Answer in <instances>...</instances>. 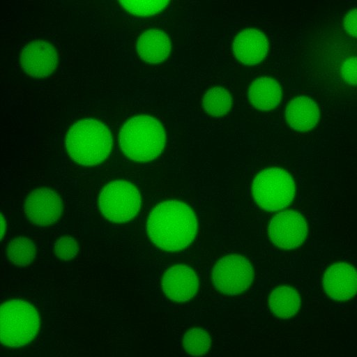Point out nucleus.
Here are the masks:
<instances>
[{
  "mask_svg": "<svg viewBox=\"0 0 357 357\" xmlns=\"http://www.w3.org/2000/svg\"><path fill=\"white\" fill-rule=\"evenodd\" d=\"M24 71L34 77H45L52 74L58 66L55 47L43 40H35L26 45L20 54Z\"/></svg>",
  "mask_w": 357,
  "mask_h": 357,
  "instance_id": "10",
  "label": "nucleus"
},
{
  "mask_svg": "<svg viewBox=\"0 0 357 357\" xmlns=\"http://www.w3.org/2000/svg\"><path fill=\"white\" fill-rule=\"evenodd\" d=\"M79 248L76 240L70 236L59 238L54 245L56 256L64 261L74 259L78 254Z\"/></svg>",
  "mask_w": 357,
  "mask_h": 357,
  "instance_id": "22",
  "label": "nucleus"
},
{
  "mask_svg": "<svg viewBox=\"0 0 357 357\" xmlns=\"http://www.w3.org/2000/svg\"><path fill=\"white\" fill-rule=\"evenodd\" d=\"M199 287L197 276L192 268L177 264L169 268L162 280L163 292L170 300L185 303L192 299Z\"/></svg>",
  "mask_w": 357,
  "mask_h": 357,
  "instance_id": "11",
  "label": "nucleus"
},
{
  "mask_svg": "<svg viewBox=\"0 0 357 357\" xmlns=\"http://www.w3.org/2000/svg\"><path fill=\"white\" fill-rule=\"evenodd\" d=\"M231 105L232 98L229 93L222 87L210 89L202 99L204 109L213 116L225 115L229 111Z\"/></svg>",
  "mask_w": 357,
  "mask_h": 357,
  "instance_id": "19",
  "label": "nucleus"
},
{
  "mask_svg": "<svg viewBox=\"0 0 357 357\" xmlns=\"http://www.w3.org/2000/svg\"><path fill=\"white\" fill-rule=\"evenodd\" d=\"M344 28L351 36L357 38V9L347 13L344 20Z\"/></svg>",
  "mask_w": 357,
  "mask_h": 357,
  "instance_id": "24",
  "label": "nucleus"
},
{
  "mask_svg": "<svg viewBox=\"0 0 357 357\" xmlns=\"http://www.w3.org/2000/svg\"><path fill=\"white\" fill-rule=\"evenodd\" d=\"M169 1H123L119 3L129 13L140 16L157 14L169 3Z\"/></svg>",
  "mask_w": 357,
  "mask_h": 357,
  "instance_id": "21",
  "label": "nucleus"
},
{
  "mask_svg": "<svg viewBox=\"0 0 357 357\" xmlns=\"http://www.w3.org/2000/svg\"><path fill=\"white\" fill-rule=\"evenodd\" d=\"M211 344V340L209 334L202 328H190L183 335V348L192 356L204 355L209 350Z\"/></svg>",
  "mask_w": 357,
  "mask_h": 357,
  "instance_id": "20",
  "label": "nucleus"
},
{
  "mask_svg": "<svg viewBox=\"0 0 357 357\" xmlns=\"http://www.w3.org/2000/svg\"><path fill=\"white\" fill-rule=\"evenodd\" d=\"M1 240H2L5 230H6V222L3 220V214H1Z\"/></svg>",
  "mask_w": 357,
  "mask_h": 357,
  "instance_id": "25",
  "label": "nucleus"
},
{
  "mask_svg": "<svg viewBox=\"0 0 357 357\" xmlns=\"http://www.w3.org/2000/svg\"><path fill=\"white\" fill-rule=\"evenodd\" d=\"M341 73L348 84L357 85V56L350 57L344 61Z\"/></svg>",
  "mask_w": 357,
  "mask_h": 357,
  "instance_id": "23",
  "label": "nucleus"
},
{
  "mask_svg": "<svg viewBox=\"0 0 357 357\" xmlns=\"http://www.w3.org/2000/svg\"><path fill=\"white\" fill-rule=\"evenodd\" d=\"M9 260L15 266H29L36 257V247L33 242L24 236L12 240L8 247Z\"/></svg>",
  "mask_w": 357,
  "mask_h": 357,
  "instance_id": "18",
  "label": "nucleus"
},
{
  "mask_svg": "<svg viewBox=\"0 0 357 357\" xmlns=\"http://www.w3.org/2000/svg\"><path fill=\"white\" fill-rule=\"evenodd\" d=\"M254 271L250 261L241 255L222 257L213 266L212 280L214 287L229 296L239 294L251 285Z\"/></svg>",
  "mask_w": 357,
  "mask_h": 357,
  "instance_id": "7",
  "label": "nucleus"
},
{
  "mask_svg": "<svg viewBox=\"0 0 357 357\" xmlns=\"http://www.w3.org/2000/svg\"><path fill=\"white\" fill-rule=\"evenodd\" d=\"M236 58L247 66L262 61L268 52V43L265 35L255 29H245L236 36L233 43Z\"/></svg>",
  "mask_w": 357,
  "mask_h": 357,
  "instance_id": "13",
  "label": "nucleus"
},
{
  "mask_svg": "<svg viewBox=\"0 0 357 357\" xmlns=\"http://www.w3.org/2000/svg\"><path fill=\"white\" fill-rule=\"evenodd\" d=\"M1 343L9 347H24L30 343L40 327L37 310L22 300H11L1 308Z\"/></svg>",
  "mask_w": 357,
  "mask_h": 357,
  "instance_id": "4",
  "label": "nucleus"
},
{
  "mask_svg": "<svg viewBox=\"0 0 357 357\" xmlns=\"http://www.w3.org/2000/svg\"><path fill=\"white\" fill-rule=\"evenodd\" d=\"M307 225L303 215L296 211H283L276 214L268 226V235L277 247L293 250L305 241Z\"/></svg>",
  "mask_w": 357,
  "mask_h": 357,
  "instance_id": "8",
  "label": "nucleus"
},
{
  "mask_svg": "<svg viewBox=\"0 0 357 357\" xmlns=\"http://www.w3.org/2000/svg\"><path fill=\"white\" fill-rule=\"evenodd\" d=\"M136 47L143 61L149 63H158L169 56L172 43L163 31L152 29L144 31L138 38Z\"/></svg>",
  "mask_w": 357,
  "mask_h": 357,
  "instance_id": "14",
  "label": "nucleus"
},
{
  "mask_svg": "<svg viewBox=\"0 0 357 357\" xmlns=\"http://www.w3.org/2000/svg\"><path fill=\"white\" fill-rule=\"evenodd\" d=\"M166 144L162 125L154 117L139 115L126 121L119 133V145L132 160L148 162L158 158Z\"/></svg>",
  "mask_w": 357,
  "mask_h": 357,
  "instance_id": "3",
  "label": "nucleus"
},
{
  "mask_svg": "<svg viewBox=\"0 0 357 357\" xmlns=\"http://www.w3.org/2000/svg\"><path fill=\"white\" fill-rule=\"evenodd\" d=\"M252 196L265 211H275L288 206L295 196V183L288 172L281 168L262 170L254 178Z\"/></svg>",
  "mask_w": 357,
  "mask_h": 357,
  "instance_id": "5",
  "label": "nucleus"
},
{
  "mask_svg": "<svg viewBox=\"0 0 357 357\" xmlns=\"http://www.w3.org/2000/svg\"><path fill=\"white\" fill-rule=\"evenodd\" d=\"M197 220L192 209L184 202L168 200L156 205L149 213L146 231L159 248L181 250L195 239Z\"/></svg>",
  "mask_w": 357,
  "mask_h": 357,
  "instance_id": "1",
  "label": "nucleus"
},
{
  "mask_svg": "<svg viewBox=\"0 0 357 357\" xmlns=\"http://www.w3.org/2000/svg\"><path fill=\"white\" fill-rule=\"evenodd\" d=\"M69 156L84 166H93L105 160L110 154L113 140L109 129L93 119L76 121L66 136Z\"/></svg>",
  "mask_w": 357,
  "mask_h": 357,
  "instance_id": "2",
  "label": "nucleus"
},
{
  "mask_svg": "<svg viewBox=\"0 0 357 357\" xmlns=\"http://www.w3.org/2000/svg\"><path fill=\"white\" fill-rule=\"evenodd\" d=\"M248 98L255 108L262 111L272 110L281 101V87L275 79L270 77H259L251 83Z\"/></svg>",
  "mask_w": 357,
  "mask_h": 357,
  "instance_id": "16",
  "label": "nucleus"
},
{
  "mask_svg": "<svg viewBox=\"0 0 357 357\" xmlns=\"http://www.w3.org/2000/svg\"><path fill=\"white\" fill-rule=\"evenodd\" d=\"M59 195L50 188H37L26 197L24 211L33 223L46 226L56 222L63 212Z\"/></svg>",
  "mask_w": 357,
  "mask_h": 357,
  "instance_id": "9",
  "label": "nucleus"
},
{
  "mask_svg": "<svg viewBox=\"0 0 357 357\" xmlns=\"http://www.w3.org/2000/svg\"><path fill=\"white\" fill-rule=\"evenodd\" d=\"M288 124L299 132H306L314 128L319 119V111L317 104L305 96L292 99L285 110Z\"/></svg>",
  "mask_w": 357,
  "mask_h": 357,
  "instance_id": "15",
  "label": "nucleus"
},
{
  "mask_svg": "<svg viewBox=\"0 0 357 357\" xmlns=\"http://www.w3.org/2000/svg\"><path fill=\"white\" fill-rule=\"evenodd\" d=\"M322 284L332 299L349 300L357 294V271L345 262L333 264L326 270Z\"/></svg>",
  "mask_w": 357,
  "mask_h": 357,
  "instance_id": "12",
  "label": "nucleus"
},
{
  "mask_svg": "<svg viewBox=\"0 0 357 357\" xmlns=\"http://www.w3.org/2000/svg\"><path fill=\"white\" fill-rule=\"evenodd\" d=\"M268 306L278 317L289 319L295 315L300 309V295L291 287H278L270 294Z\"/></svg>",
  "mask_w": 357,
  "mask_h": 357,
  "instance_id": "17",
  "label": "nucleus"
},
{
  "mask_svg": "<svg viewBox=\"0 0 357 357\" xmlns=\"http://www.w3.org/2000/svg\"><path fill=\"white\" fill-rule=\"evenodd\" d=\"M142 204L141 195L131 182L116 180L101 190L98 206L102 214L113 222H126L138 213Z\"/></svg>",
  "mask_w": 357,
  "mask_h": 357,
  "instance_id": "6",
  "label": "nucleus"
}]
</instances>
